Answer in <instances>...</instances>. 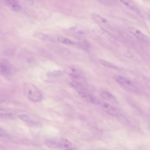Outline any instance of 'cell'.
Instances as JSON below:
<instances>
[{
	"mask_svg": "<svg viewBox=\"0 0 150 150\" xmlns=\"http://www.w3.org/2000/svg\"><path fill=\"white\" fill-rule=\"evenodd\" d=\"M19 117L26 124L30 126H35L38 123L35 119L28 115L22 114L20 115Z\"/></svg>",
	"mask_w": 150,
	"mask_h": 150,
	"instance_id": "obj_5",
	"label": "cell"
},
{
	"mask_svg": "<svg viewBox=\"0 0 150 150\" xmlns=\"http://www.w3.org/2000/svg\"><path fill=\"white\" fill-rule=\"evenodd\" d=\"M80 96L87 102L92 103H97L96 99L91 94L84 91L79 93Z\"/></svg>",
	"mask_w": 150,
	"mask_h": 150,
	"instance_id": "obj_9",
	"label": "cell"
},
{
	"mask_svg": "<svg viewBox=\"0 0 150 150\" xmlns=\"http://www.w3.org/2000/svg\"><path fill=\"white\" fill-rule=\"evenodd\" d=\"M7 136L6 132L5 130L3 128H1L0 129V137H6Z\"/></svg>",
	"mask_w": 150,
	"mask_h": 150,
	"instance_id": "obj_17",
	"label": "cell"
},
{
	"mask_svg": "<svg viewBox=\"0 0 150 150\" xmlns=\"http://www.w3.org/2000/svg\"><path fill=\"white\" fill-rule=\"evenodd\" d=\"M23 90L26 97L32 101L38 102L42 99L43 96L41 91L31 83H25L23 85Z\"/></svg>",
	"mask_w": 150,
	"mask_h": 150,
	"instance_id": "obj_1",
	"label": "cell"
},
{
	"mask_svg": "<svg viewBox=\"0 0 150 150\" xmlns=\"http://www.w3.org/2000/svg\"><path fill=\"white\" fill-rule=\"evenodd\" d=\"M91 17L93 20L97 22H104L105 21V19L96 14H93Z\"/></svg>",
	"mask_w": 150,
	"mask_h": 150,
	"instance_id": "obj_16",
	"label": "cell"
},
{
	"mask_svg": "<svg viewBox=\"0 0 150 150\" xmlns=\"http://www.w3.org/2000/svg\"><path fill=\"white\" fill-rule=\"evenodd\" d=\"M57 39L59 42L67 44H73V43L71 40L65 38L59 37H58Z\"/></svg>",
	"mask_w": 150,
	"mask_h": 150,
	"instance_id": "obj_15",
	"label": "cell"
},
{
	"mask_svg": "<svg viewBox=\"0 0 150 150\" xmlns=\"http://www.w3.org/2000/svg\"><path fill=\"white\" fill-rule=\"evenodd\" d=\"M127 6L136 12H139L137 8L131 0H120Z\"/></svg>",
	"mask_w": 150,
	"mask_h": 150,
	"instance_id": "obj_11",
	"label": "cell"
},
{
	"mask_svg": "<svg viewBox=\"0 0 150 150\" xmlns=\"http://www.w3.org/2000/svg\"><path fill=\"white\" fill-rule=\"evenodd\" d=\"M128 31L138 38L143 40L145 37V35L141 31L136 28L130 27L128 28Z\"/></svg>",
	"mask_w": 150,
	"mask_h": 150,
	"instance_id": "obj_8",
	"label": "cell"
},
{
	"mask_svg": "<svg viewBox=\"0 0 150 150\" xmlns=\"http://www.w3.org/2000/svg\"><path fill=\"white\" fill-rule=\"evenodd\" d=\"M63 138H50L46 139L45 143L49 147L63 149Z\"/></svg>",
	"mask_w": 150,
	"mask_h": 150,
	"instance_id": "obj_4",
	"label": "cell"
},
{
	"mask_svg": "<svg viewBox=\"0 0 150 150\" xmlns=\"http://www.w3.org/2000/svg\"><path fill=\"white\" fill-rule=\"evenodd\" d=\"M100 96L102 98L106 100L113 101H115V98L113 96L107 91H104L101 92Z\"/></svg>",
	"mask_w": 150,
	"mask_h": 150,
	"instance_id": "obj_10",
	"label": "cell"
},
{
	"mask_svg": "<svg viewBox=\"0 0 150 150\" xmlns=\"http://www.w3.org/2000/svg\"><path fill=\"white\" fill-rule=\"evenodd\" d=\"M102 106L103 108L106 112L112 116L118 117L120 115L119 114L116 109L107 103H103Z\"/></svg>",
	"mask_w": 150,
	"mask_h": 150,
	"instance_id": "obj_6",
	"label": "cell"
},
{
	"mask_svg": "<svg viewBox=\"0 0 150 150\" xmlns=\"http://www.w3.org/2000/svg\"><path fill=\"white\" fill-rule=\"evenodd\" d=\"M51 74L53 76H56L60 74L61 72L58 70H53L51 71Z\"/></svg>",
	"mask_w": 150,
	"mask_h": 150,
	"instance_id": "obj_18",
	"label": "cell"
},
{
	"mask_svg": "<svg viewBox=\"0 0 150 150\" xmlns=\"http://www.w3.org/2000/svg\"><path fill=\"white\" fill-rule=\"evenodd\" d=\"M13 67L7 59L2 58L0 63V73L1 75L5 76H10L13 73Z\"/></svg>",
	"mask_w": 150,
	"mask_h": 150,
	"instance_id": "obj_2",
	"label": "cell"
},
{
	"mask_svg": "<svg viewBox=\"0 0 150 150\" xmlns=\"http://www.w3.org/2000/svg\"><path fill=\"white\" fill-rule=\"evenodd\" d=\"M117 82L127 91L130 92L135 91L136 89L132 82L124 77L119 76L116 79Z\"/></svg>",
	"mask_w": 150,
	"mask_h": 150,
	"instance_id": "obj_3",
	"label": "cell"
},
{
	"mask_svg": "<svg viewBox=\"0 0 150 150\" xmlns=\"http://www.w3.org/2000/svg\"><path fill=\"white\" fill-rule=\"evenodd\" d=\"M37 36L39 38L43 40H47L50 39L51 36L48 34L41 33H38L36 34Z\"/></svg>",
	"mask_w": 150,
	"mask_h": 150,
	"instance_id": "obj_14",
	"label": "cell"
},
{
	"mask_svg": "<svg viewBox=\"0 0 150 150\" xmlns=\"http://www.w3.org/2000/svg\"><path fill=\"white\" fill-rule=\"evenodd\" d=\"M10 6L15 11H18L21 9V7L18 0H2Z\"/></svg>",
	"mask_w": 150,
	"mask_h": 150,
	"instance_id": "obj_7",
	"label": "cell"
},
{
	"mask_svg": "<svg viewBox=\"0 0 150 150\" xmlns=\"http://www.w3.org/2000/svg\"><path fill=\"white\" fill-rule=\"evenodd\" d=\"M2 112H1L0 117H1L7 118H10L13 117V113L7 110H4L2 109Z\"/></svg>",
	"mask_w": 150,
	"mask_h": 150,
	"instance_id": "obj_12",
	"label": "cell"
},
{
	"mask_svg": "<svg viewBox=\"0 0 150 150\" xmlns=\"http://www.w3.org/2000/svg\"><path fill=\"white\" fill-rule=\"evenodd\" d=\"M98 61L100 64L106 67L113 68H116L115 67L114 65L103 59H99Z\"/></svg>",
	"mask_w": 150,
	"mask_h": 150,
	"instance_id": "obj_13",
	"label": "cell"
}]
</instances>
